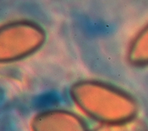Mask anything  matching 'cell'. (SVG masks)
I'll return each instance as SVG.
<instances>
[{"mask_svg":"<svg viewBox=\"0 0 148 131\" xmlns=\"http://www.w3.org/2000/svg\"><path fill=\"white\" fill-rule=\"evenodd\" d=\"M31 131H91L80 114L65 109H48L36 113L30 122Z\"/></svg>","mask_w":148,"mask_h":131,"instance_id":"3957f363","label":"cell"},{"mask_svg":"<svg viewBox=\"0 0 148 131\" xmlns=\"http://www.w3.org/2000/svg\"><path fill=\"white\" fill-rule=\"evenodd\" d=\"M126 60L134 67L148 66V23L130 41L126 51Z\"/></svg>","mask_w":148,"mask_h":131,"instance_id":"277c9868","label":"cell"},{"mask_svg":"<svg viewBox=\"0 0 148 131\" xmlns=\"http://www.w3.org/2000/svg\"><path fill=\"white\" fill-rule=\"evenodd\" d=\"M47 41L45 29L31 20H15L0 25V64L25 59Z\"/></svg>","mask_w":148,"mask_h":131,"instance_id":"7a4b0ae2","label":"cell"},{"mask_svg":"<svg viewBox=\"0 0 148 131\" xmlns=\"http://www.w3.org/2000/svg\"><path fill=\"white\" fill-rule=\"evenodd\" d=\"M74 105L99 124H116L137 118L139 103L130 93L97 79H80L69 88Z\"/></svg>","mask_w":148,"mask_h":131,"instance_id":"6da1fadb","label":"cell"},{"mask_svg":"<svg viewBox=\"0 0 148 131\" xmlns=\"http://www.w3.org/2000/svg\"><path fill=\"white\" fill-rule=\"evenodd\" d=\"M91 131H148V124L147 121L137 117L121 123L98 124Z\"/></svg>","mask_w":148,"mask_h":131,"instance_id":"5b68a950","label":"cell"}]
</instances>
